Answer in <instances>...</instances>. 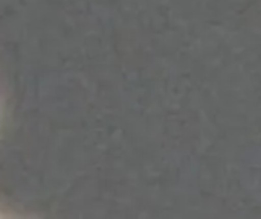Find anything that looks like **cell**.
<instances>
[]
</instances>
